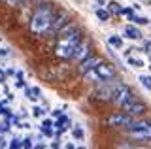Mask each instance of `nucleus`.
<instances>
[{"label":"nucleus","mask_w":151,"mask_h":149,"mask_svg":"<svg viewBox=\"0 0 151 149\" xmlns=\"http://www.w3.org/2000/svg\"><path fill=\"white\" fill-rule=\"evenodd\" d=\"M100 62H102V59H100V57H93V55H89V57H87V59H85L83 62H81L79 70H81V72L85 74V72H89V70H94V68H96Z\"/></svg>","instance_id":"11"},{"label":"nucleus","mask_w":151,"mask_h":149,"mask_svg":"<svg viewBox=\"0 0 151 149\" xmlns=\"http://www.w3.org/2000/svg\"><path fill=\"white\" fill-rule=\"evenodd\" d=\"M8 4H9V6L19 8V6H23V4H25V0H8Z\"/></svg>","instance_id":"26"},{"label":"nucleus","mask_w":151,"mask_h":149,"mask_svg":"<svg viewBox=\"0 0 151 149\" xmlns=\"http://www.w3.org/2000/svg\"><path fill=\"white\" fill-rule=\"evenodd\" d=\"M108 8H110V11H113V13H117V15H119L121 13V6L117 2H110L108 4Z\"/></svg>","instance_id":"22"},{"label":"nucleus","mask_w":151,"mask_h":149,"mask_svg":"<svg viewBox=\"0 0 151 149\" xmlns=\"http://www.w3.org/2000/svg\"><path fill=\"white\" fill-rule=\"evenodd\" d=\"M130 121H132V117L127 113V111H117V113H113L111 117H108L106 123L110 125V127H127Z\"/></svg>","instance_id":"9"},{"label":"nucleus","mask_w":151,"mask_h":149,"mask_svg":"<svg viewBox=\"0 0 151 149\" xmlns=\"http://www.w3.org/2000/svg\"><path fill=\"white\" fill-rule=\"evenodd\" d=\"M23 147V142L19 138H13L12 142H9V149H21Z\"/></svg>","instance_id":"21"},{"label":"nucleus","mask_w":151,"mask_h":149,"mask_svg":"<svg viewBox=\"0 0 151 149\" xmlns=\"http://www.w3.org/2000/svg\"><path fill=\"white\" fill-rule=\"evenodd\" d=\"M98 2H100V4H104V0H98Z\"/></svg>","instance_id":"38"},{"label":"nucleus","mask_w":151,"mask_h":149,"mask_svg":"<svg viewBox=\"0 0 151 149\" xmlns=\"http://www.w3.org/2000/svg\"><path fill=\"white\" fill-rule=\"evenodd\" d=\"M42 127H53V121H51V119H44Z\"/></svg>","instance_id":"27"},{"label":"nucleus","mask_w":151,"mask_h":149,"mask_svg":"<svg viewBox=\"0 0 151 149\" xmlns=\"http://www.w3.org/2000/svg\"><path fill=\"white\" fill-rule=\"evenodd\" d=\"M129 64H130V66H134V68H142V66H144V60L130 57V59H129Z\"/></svg>","instance_id":"20"},{"label":"nucleus","mask_w":151,"mask_h":149,"mask_svg":"<svg viewBox=\"0 0 151 149\" xmlns=\"http://www.w3.org/2000/svg\"><path fill=\"white\" fill-rule=\"evenodd\" d=\"M132 100H136V96H134V92H132V89L129 85H125V83H121V85L117 87L115 95H113V98H111V102L115 106H119V108H123L125 104H129Z\"/></svg>","instance_id":"4"},{"label":"nucleus","mask_w":151,"mask_h":149,"mask_svg":"<svg viewBox=\"0 0 151 149\" xmlns=\"http://www.w3.org/2000/svg\"><path fill=\"white\" fill-rule=\"evenodd\" d=\"M40 95H42L40 87H27V89H25V96H27L28 100H38V98H40Z\"/></svg>","instance_id":"13"},{"label":"nucleus","mask_w":151,"mask_h":149,"mask_svg":"<svg viewBox=\"0 0 151 149\" xmlns=\"http://www.w3.org/2000/svg\"><path fill=\"white\" fill-rule=\"evenodd\" d=\"M108 44H110L111 47H115V49H121V47H123V38H121V36H115V34H113V36H110V38H108Z\"/></svg>","instance_id":"14"},{"label":"nucleus","mask_w":151,"mask_h":149,"mask_svg":"<svg viewBox=\"0 0 151 149\" xmlns=\"http://www.w3.org/2000/svg\"><path fill=\"white\" fill-rule=\"evenodd\" d=\"M119 149H144V147H134V145H121Z\"/></svg>","instance_id":"30"},{"label":"nucleus","mask_w":151,"mask_h":149,"mask_svg":"<svg viewBox=\"0 0 151 149\" xmlns=\"http://www.w3.org/2000/svg\"><path fill=\"white\" fill-rule=\"evenodd\" d=\"M66 23H70V13H68V11H60L59 15H57L55 19H53V25H51V29H49V30L59 32V30L66 25Z\"/></svg>","instance_id":"10"},{"label":"nucleus","mask_w":151,"mask_h":149,"mask_svg":"<svg viewBox=\"0 0 151 149\" xmlns=\"http://www.w3.org/2000/svg\"><path fill=\"white\" fill-rule=\"evenodd\" d=\"M23 147H25V149H32V147H34V140H32L30 136H27L25 140H23Z\"/></svg>","instance_id":"23"},{"label":"nucleus","mask_w":151,"mask_h":149,"mask_svg":"<svg viewBox=\"0 0 151 149\" xmlns=\"http://www.w3.org/2000/svg\"><path fill=\"white\" fill-rule=\"evenodd\" d=\"M123 111H127L132 119H138V117H144V115L147 113V106H145L142 100L136 98V100H132V102L123 106Z\"/></svg>","instance_id":"5"},{"label":"nucleus","mask_w":151,"mask_h":149,"mask_svg":"<svg viewBox=\"0 0 151 149\" xmlns=\"http://www.w3.org/2000/svg\"><path fill=\"white\" fill-rule=\"evenodd\" d=\"M15 87H21V89H23V87H27V85H25V81H23V80H17Z\"/></svg>","instance_id":"31"},{"label":"nucleus","mask_w":151,"mask_h":149,"mask_svg":"<svg viewBox=\"0 0 151 149\" xmlns=\"http://www.w3.org/2000/svg\"><path fill=\"white\" fill-rule=\"evenodd\" d=\"M4 81H6V72L0 70V83H4Z\"/></svg>","instance_id":"29"},{"label":"nucleus","mask_w":151,"mask_h":149,"mask_svg":"<svg viewBox=\"0 0 151 149\" xmlns=\"http://www.w3.org/2000/svg\"><path fill=\"white\" fill-rule=\"evenodd\" d=\"M94 72H96V76H98V80H100V81H113V80L117 77L115 68H113L111 64L104 62V60L98 64L96 68H94Z\"/></svg>","instance_id":"6"},{"label":"nucleus","mask_w":151,"mask_h":149,"mask_svg":"<svg viewBox=\"0 0 151 149\" xmlns=\"http://www.w3.org/2000/svg\"><path fill=\"white\" fill-rule=\"evenodd\" d=\"M15 76H17V80H23V72H21V70H17Z\"/></svg>","instance_id":"33"},{"label":"nucleus","mask_w":151,"mask_h":149,"mask_svg":"<svg viewBox=\"0 0 151 149\" xmlns=\"http://www.w3.org/2000/svg\"><path fill=\"white\" fill-rule=\"evenodd\" d=\"M42 134H44V136H55V132H53V128L51 127H42Z\"/></svg>","instance_id":"25"},{"label":"nucleus","mask_w":151,"mask_h":149,"mask_svg":"<svg viewBox=\"0 0 151 149\" xmlns=\"http://www.w3.org/2000/svg\"><path fill=\"white\" fill-rule=\"evenodd\" d=\"M81 42V30L79 29H74L72 32H68L66 36H63V38L59 40V44H57L55 47V55L60 59H70L76 49V45Z\"/></svg>","instance_id":"2"},{"label":"nucleus","mask_w":151,"mask_h":149,"mask_svg":"<svg viewBox=\"0 0 151 149\" xmlns=\"http://www.w3.org/2000/svg\"><path fill=\"white\" fill-rule=\"evenodd\" d=\"M96 17L100 21H108V19H110V11L104 10V8H98V10H96Z\"/></svg>","instance_id":"17"},{"label":"nucleus","mask_w":151,"mask_h":149,"mask_svg":"<svg viewBox=\"0 0 151 149\" xmlns=\"http://www.w3.org/2000/svg\"><path fill=\"white\" fill-rule=\"evenodd\" d=\"M144 49H145V51H147V53L151 55V42H145V44H144Z\"/></svg>","instance_id":"28"},{"label":"nucleus","mask_w":151,"mask_h":149,"mask_svg":"<svg viewBox=\"0 0 151 149\" xmlns=\"http://www.w3.org/2000/svg\"><path fill=\"white\" fill-rule=\"evenodd\" d=\"M129 19L134 23V25H147V23H149L147 19H145V17H142V15H134V13H132Z\"/></svg>","instance_id":"16"},{"label":"nucleus","mask_w":151,"mask_h":149,"mask_svg":"<svg viewBox=\"0 0 151 149\" xmlns=\"http://www.w3.org/2000/svg\"><path fill=\"white\" fill-rule=\"evenodd\" d=\"M72 134H74V138H76V140H83V138H85V132H83V128H81V127H76V128L72 130Z\"/></svg>","instance_id":"19"},{"label":"nucleus","mask_w":151,"mask_h":149,"mask_svg":"<svg viewBox=\"0 0 151 149\" xmlns=\"http://www.w3.org/2000/svg\"><path fill=\"white\" fill-rule=\"evenodd\" d=\"M32 149H45L44 145H36V147H32Z\"/></svg>","instance_id":"36"},{"label":"nucleus","mask_w":151,"mask_h":149,"mask_svg":"<svg viewBox=\"0 0 151 149\" xmlns=\"http://www.w3.org/2000/svg\"><path fill=\"white\" fill-rule=\"evenodd\" d=\"M64 149H74V145H72V143H70V145H66Z\"/></svg>","instance_id":"37"},{"label":"nucleus","mask_w":151,"mask_h":149,"mask_svg":"<svg viewBox=\"0 0 151 149\" xmlns=\"http://www.w3.org/2000/svg\"><path fill=\"white\" fill-rule=\"evenodd\" d=\"M138 80H140V85L144 87L145 91H151V76H145V74H144V76L138 77Z\"/></svg>","instance_id":"15"},{"label":"nucleus","mask_w":151,"mask_h":149,"mask_svg":"<svg viewBox=\"0 0 151 149\" xmlns=\"http://www.w3.org/2000/svg\"><path fill=\"white\" fill-rule=\"evenodd\" d=\"M121 83H110V81H104V85H100L96 89V96L100 100H110L113 98V95H115V91H117V87H119Z\"/></svg>","instance_id":"7"},{"label":"nucleus","mask_w":151,"mask_h":149,"mask_svg":"<svg viewBox=\"0 0 151 149\" xmlns=\"http://www.w3.org/2000/svg\"><path fill=\"white\" fill-rule=\"evenodd\" d=\"M89 55H91V44H87V42L81 40L78 45H76V49H74V53H72L70 59H74L76 62H83Z\"/></svg>","instance_id":"8"},{"label":"nucleus","mask_w":151,"mask_h":149,"mask_svg":"<svg viewBox=\"0 0 151 149\" xmlns=\"http://www.w3.org/2000/svg\"><path fill=\"white\" fill-rule=\"evenodd\" d=\"M125 130L134 140H149L151 138V121L149 119H132L125 127Z\"/></svg>","instance_id":"3"},{"label":"nucleus","mask_w":151,"mask_h":149,"mask_svg":"<svg viewBox=\"0 0 151 149\" xmlns=\"http://www.w3.org/2000/svg\"><path fill=\"white\" fill-rule=\"evenodd\" d=\"M36 0H25V4H34Z\"/></svg>","instance_id":"35"},{"label":"nucleus","mask_w":151,"mask_h":149,"mask_svg":"<svg viewBox=\"0 0 151 149\" xmlns=\"http://www.w3.org/2000/svg\"><path fill=\"white\" fill-rule=\"evenodd\" d=\"M51 147H53V149H60V143L59 142H53V145H51Z\"/></svg>","instance_id":"34"},{"label":"nucleus","mask_w":151,"mask_h":149,"mask_svg":"<svg viewBox=\"0 0 151 149\" xmlns=\"http://www.w3.org/2000/svg\"><path fill=\"white\" fill-rule=\"evenodd\" d=\"M59 115H63V111H60V110H53V117H59Z\"/></svg>","instance_id":"32"},{"label":"nucleus","mask_w":151,"mask_h":149,"mask_svg":"<svg viewBox=\"0 0 151 149\" xmlns=\"http://www.w3.org/2000/svg\"><path fill=\"white\" fill-rule=\"evenodd\" d=\"M53 6H51L49 2H42L40 6L34 10L32 13V19H30V29L32 32H36V34H42V32H47L51 29V25H53Z\"/></svg>","instance_id":"1"},{"label":"nucleus","mask_w":151,"mask_h":149,"mask_svg":"<svg viewBox=\"0 0 151 149\" xmlns=\"http://www.w3.org/2000/svg\"><path fill=\"white\" fill-rule=\"evenodd\" d=\"M45 110H47V108H40V106H34V108H32V115H34V117H44V115H45Z\"/></svg>","instance_id":"18"},{"label":"nucleus","mask_w":151,"mask_h":149,"mask_svg":"<svg viewBox=\"0 0 151 149\" xmlns=\"http://www.w3.org/2000/svg\"><path fill=\"white\" fill-rule=\"evenodd\" d=\"M125 36H127V38H130V40H140L142 38V32L136 29L134 25H129V27H125Z\"/></svg>","instance_id":"12"},{"label":"nucleus","mask_w":151,"mask_h":149,"mask_svg":"<svg viewBox=\"0 0 151 149\" xmlns=\"http://www.w3.org/2000/svg\"><path fill=\"white\" fill-rule=\"evenodd\" d=\"M134 13V8H121V13L119 15H125V17H130Z\"/></svg>","instance_id":"24"}]
</instances>
